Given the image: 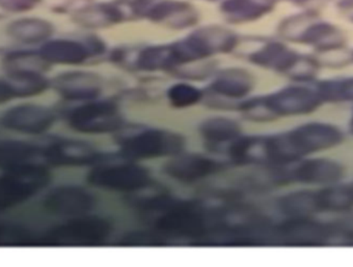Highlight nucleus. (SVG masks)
<instances>
[{
    "label": "nucleus",
    "mask_w": 353,
    "mask_h": 267,
    "mask_svg": "<svg viewBox=\"0 0 353 267\" xmlns=\"http://www.w3.org/2000/svg\"><path fill=\"white\" fill-rule=\"evenodd\" d=\"M346 134V130L337 124L309 120L265 138V156L273 164H292L306 157L327 154L340 148L345 142Z\"/></svg>",
    "instance_id": "1"
},
{
    "label": "nucleus",
    "mask_w": 353,
    "mask_h": 267,
    "mask_svg": "<svg viewBox=\"0 0 353 267\" xmlns=\"http://www.w3.org/2000/svg\"><path fill=\"white\" fill-rule=\"evenodd\" d=\"M323 107L314 83H296L261 98L247 103V114L261 121L282 118H304Z\"/></svg>",
    "instance_id": "2"
},
{
    "label": "nucleus",
    "mask_w": 353,
    "mask_h": 267,
    "mask_svg": "<svg viewBox=\"0 0 353 267\" xmlns=\"http://www.w3.org/2000/svg\"><path fill=\"white\" fill-rule=\"evenodd\" d=\"M288 171L290 183L314 189L342 183L347 175L345 165L327 154L301 159L288 165Z\"/></svg>",
    "instance_id": "3"
},
{
    "label": "nucleus",
    "mask_w": 353,
    "mask_h": 267,
    "mask_svg": "<svg viewBox=\"0 0 353 267\" xmlns=\"http://www.w3.org/2000/svg\"><path fill=\"white\" fill-rule=\"evenodd\" d=\"M276 237L290 245L305 247L335 245L332 221L319 220V217L288 218L276 228Z\"/></svg>",
    "instance_id": "4"
},
{
    "label": "nucleus",
    "mask_w": 353,
    "mask_h": 267,
    "mask_svg": "<svg viewBox=\"0 0 353 267\" xmlns=\"http://www.w3.org/2000/svg\"><path fill=\"white\" fill-rule=\"evenodd\" d=\"M182 149V138L171 132L147 130L126 138L122 151L128 158L151 159L174 155Z\"/></svg>",
    "instance_id": "5"
},
{
    "label": "nucleus",
    "mask_w": 353,
    "mask_h": 267,
    "mask_svg": "<svg viewBox=\"0 0 353 267\" xmlns=\"http://www.w3.org/2000/svg\"><path fill=\"white\" fill-rule=\"evenodd\" d=\"M92 183L99 187L117 191H134L148 184L146 169L134 164H113L101 167L93 171Z\"/></svg>",
    "instance_id": "6"
},
{
    "label": "nucleus",
    "mask_w": 353,
    "mask_h": 267,
    "mask_svg": "<svg viewBox=\"0 0 353 267\" xmlns=\"http://www.w3.org/2000/svg\"><path fill=\"white\" fill-rule=\"evenodd\" d=\"M77 129L93 134H105L119 127L120 120L115 105L111 103H95L77 109L72 118Z\"/></svg>",
    "instance_id": "7"
},
{
    "label": "nucleus",
    "mask_w": 353,
    "mask_h": 267,
    "mask_svg": "<svg viewBox=\"0 0 353 267\" xmlns=\"http://www.w3.org/2000/svg\"><path fill=\"white\" fill-rule=\"evenodd\" d=\"M278 208L288 218L319 217L321 215L317 190L314 188L301 187L288 192L278 200Z\"/></svg>",
    "instance_id": "8"
},
{
    "label": "nucleus",
    "mask_w": 353,
    "mask_h": 267,
    "mask_svg": "<svg viewBox=\"0 0 353 267\" xmlns=\"http://www.w3.org/2000/svg\"><path fill=\"white\" fill-rule=\"evenodd\" d=\"M217 162L203 156L176 157L168 164L167 171L171 177L183 182L197 181L217 171Z\"/></svg>",
    "instance_id": "9"
},
{
    "label": "nucleus",
    "mask_w": 353,
    "mask_h": 267,
    "mask_svg": "<svg viewBox=\"0 0 353 267\" xmlns=\"http://www.w3.org/2000/svg\"><path fill=\"white\" fill-rule=\"evenodd\" d=\"M316 190L321 215L339 216L353 211V183L342 182Z\"/></svg>",
    "instance_id": "10"
},
{
    "label": "nucleus",
    "mask_w": 353,
    "mask_h": 267,
    "mask_svg": "<svg viewBox=\"0 0 353 267\" xmlns=\"http://www.w3.org/2000/svg\"><path fill=\"white\" fill-rule=\"evenodd\" d=\"M300 54L278 41L268 43L252 56L254 63L275 70L280 74H286L296 63Z\"/></svg>",
    "instance_id": "11"
},
{
    "label": "nucleus",
    "mask_w": 353,
    "mask_h": 267,
    "mask_svg": "<svg viewBox=\"0 0 353 267\" xmlns=\"http://www.w3.org/2000/svg\"><path fill=\"white\" fill-rule=\"evenodd\" d=\"M6 32L14 41L23 43H39L48 41L54 32V27L45 19L28 17L12 21Z\"/></svg>",
    "instance_id": "12"
},
{
    "label": "nucleus",
    "mask_w": 353,
    "mask_h": 267,
    "mask_svg": "<svg viewBox=\"0 0 353 267\" xmlns=\"http://www.w3.org/2000/svg\"><path fill=\"white\" fill-rule=\"evenodd\" d=\"M41 53L50 64H79L87 59L89 49L79 41L56 39L43 45Z\"/></svg>",
    "instance_id": "13"
},
{
    "label": "nucleus",
    "mask_w": 353,
    "mask_h": 267,
    "mask_svg": "<svg viewBox=\"0 0 353 267\" xmlns=\"http://www.w3.org/2000/svg\"><path fill=\"white\" fill-rule=\"evenodd\" d=\"M317 92L323 105H353V76L317 80Z\"/></svg>",
    "instance_id": "14"
},
{
    "label": "nucleus",
    "mask_w": 353,
    "mask_h": 267,
    "mask_svg": "<svg viewBox=\"0 0 353 267\" xmlns=\"http://www.w3.org/2000/svg\"><path fill=\"white\" fill-rule=\"evenodd\" d=\"M55 88L72 99H90L97 97L99 88L93 76L84 72H70L56 78Z\"/></svg>",
    "instance_id": "15"
},
{
    "label": "nucleus",
    "mask_w": 353,
    "mask_h": 267,
    "mask_svg": "<svg viewBox=\"0 0 353 267\" xmlns=\"http://www.w3.org/2000/svg\"><path fill=\"white\" fill-rule=\"evenodd\" d=\"M49 66L41 52H12L4 58V67L8 74H43Z\"/></svg>",
    "instance_id": "16"
},
{
    "label": "nucleus",
    "mask_w": 353,
    "mask_h": 267,
    "mask_svg": "<svg viewBox=\"0 0 353 267\" xmlns=\"http://www.w3.org/2000/svg\"><path fill=\"white\" fill-rule=\"evenodd\" d=\"M212 89L220 96L238 99L250 93L252 81L243 72H228L222 74L212 84Z\"/></svg>",
    "instance_id": "17"
},
{
    "label": "nucleus",
    "mask_w": 353,
    "mask_h": 267,
    "mask_svg": "<svg viewBox=\"0 0 353 267\" xmlns=\"http://www.w3.org/2000/svg\"><path fill=\"white\" fill-rule=\"evenodd\" d=\"M201 132L209 142H223L238 138L240 127L228 118H214L203 123Z\"/></svg>",
    "instance_id": "18"
},
{
    "label": "nucleus",
    "mask_w": 353,
    "mask_h": 267,
    "mask_svg": "<svg viewBox=\"0 0 353 267\" xmlns=\"http://www.w3.org/2000/svg\"><path fill=\"white\" fill-rule=\"evenodd\" d=\"M168 97L174 107H187L201 100V92L190 85L176 84L170 89Z\"/></svg>",
    "instance_id": "19"
},
{
    "label": "nucleus",
    "mask_w": 353,
    "mask_h": 267,
    "mask_svg": "<svg viewBox=\"0 0 353 267\" xmlns=\"http://www.w3.org/2000/svg\"><path fill=\"white\" fill-rule=\"evenodd\" d=\"M335 233V245H353V211L339 215L332 221Z\"/></svg>",
    "instance_id": "20"
},
{
    "label": "nucleus",
    "mask_w": 353,
    "mask_h": 267,
    "mask_svg": "<svg viewBox=\"0 0 353 267\" xmlns=\"http://www.w3.org/2000/svg\"><path fill=\"white\" fill-rule=\"evenodd\" d=\"M41 0H0V8L10 12H24L33 10Z\"/></svg>",
    "instance_id": "21"
},
{
    "label": "nucleus",
    "mask_w": 353,
    "mask_h": 267,
    "mask_svg": "<svg viewBox=\"0 0 353 267\" xmlns=\"http://www.w3.org/2000/svg\"><path fill=\"white\" fill-rule=\"evenodd\" d=\"M346 132L353 138V105L352 109V113H350V119H348L347 128H346Z\"/></svg>",
    "instance_id": "22"
},
{
    "label": "nucleus",
    "mask_w": 353,
    "mask_h": 267,
    "mask_svg": "<svg viewBox=\"0 0 353 267\" xmlns=\"http://www.w3.org/2000/svg\"><path fill=\"white\" fill-rule=\"evenodd\" d=\"M352 63H353V51H352Z\"/></svg>",
    "instance_id": "23"
},
{
    "label": "nucleus",
    "mask_w": 353,
    "mask_h": 267,
    "mask_svg": "<svg viewBox=\"0 0 353 267\" xmlns=\"http://www.w3.org/2000/svg\"><path fill=\"white\" fill-rule=\"evenodd\" d=\"M352 183H353V182H352Z\"/></svg>",
    "instance_id": "24"
}]
</instances>
